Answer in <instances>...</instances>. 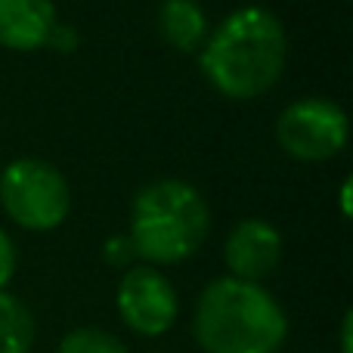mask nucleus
I'll list each match as a JSON object with an SVG mask.
<instances>
[{
	"instance_id": "nucleus-9",
	"label": "nucleus",
	"mask_w": 353,
	"mask_h": 353,
	"mask_svg": "<svg viewBox=\"0 0 353 353\" xmlns=\"http://www.w3.org/2000/svg\"><path fill=\"white\" fill-rule=\"evenodd\" d=\"M161 34L180 50H192L205 37V12L195 0H165L159 12Z\"/></svg>"
},
{
	"instance_id": "nucleus-3",
	"label": "nucleus",
	"mask_w": 353,
	"mask_h": 353,
	"mask_svg": "<svg viewBox=\"0 0 353 353\" xmlns=\"http://www.w3.org/2000/svg\"><path fill=\"white\" fill-rule=\"evenodd\" d=\"M208 236V205L183 180L149 183L134 201L130 245L140 257L174 263L189 257Z\"/></svg>"
},
{
	"instance_id": "nucleus-13",
	"label": "nucleus",
	"mask_w": 353,
	"mask_h": 353,
	"mask_svg": "<svg viewBox=\"0 0 353 353\" xmlns=\"http://www.w3.org/2000/svg\"><path fill=\"white\" fill-rule=\"evenodd\" d=\"M130 254H137L134 251V245H130V239H112L109 245H105V257H109L112 263H128L130 261Z\"/></svg>"
},
{
	"instance_id": "nucleus-2",
	"label": "nucleus",
	"mask_w": 353,
	"mask_h": 353,
	"mask_svg": "<svg viewBox=\"0 0 353 353\" xmlns=\"http://www.w3.org/2000/svg\"><path fill=\"white\" fill-rule=\"evenodd\" d=\"M285 332L273 294L236 276L211 282L195 310V338L208 353H276Z\"/></svg>"
},
{
	"instance_id": "nucleus-1",
	"label": "nucleus",
	"mask_w": 353,
	"mask_h": 353,
	"mask_svg": "<svg viewBox=\"0 0 353 353\" xmlns=\"http://www.w3.org/2000/svg\"><path fill=\"white\" fill-rule=\"evenodd\" d=\"M285 65V31L261 6L236 10L211 34L201 68L220 93L236 99L261 97L279 81Z\"/></svg>"
},
{
	"instance_id": "nucleus-15",
	"label": "nucleus",
	"mask_w": 353,
	"mask_h": 353,
	"mask_svg": "<svg viewBox=\"0 0 353 353\" xmlns=\"http://www.w3.org/2000/svg\"><path fill=\"white\" fill-rule=\"evenodd\" d=\"M341 201H344V214H350V180L344 183V189H341Z\"/></svg>"
},
{
	"instance_id": "nucleus-10",
	"label": "nucleus",
	"mask_w": 353,
	"mask_h": 353,
	"mask_svg": "<svg viewBox=\"0 0 353 353\" xmlns=\"http://www.w3.org/2000/svg\"><path fill=\"white\" fill-rule=\"evenodd\" d=\"M34 338L31 313L12 294L0 292V353H28Z\"/></svg>"
},
{
	"instance_id": "nucleus-4",
	"label": "nucleus",
	"mask_w": 353,
	"mask_h": 353,
	"mask_svg": "<svg viewBox=\"0 0 353 353\" xmlns=\"http://www.w3.org/2000/svg\"><path fill=\"white\" fill-rule=\"evenodd\" d=\"M0 199L16 223L28 230H50L62 223L72 205L65 176L37 159H19L0 176Z\"/></svg>"
},
{
	"instance_id": "nucleus-8",
	"label": "nucleus",
	"mask_w": 353,
	"mask_h": 353,
	"mask_svg": "<svg viewBox=\"0 0 353 353\" xmlns=\"http://www.w3.org/2000/svg\"><path fill=\"white\" fill-rule=\"evenodd\" d=\"M56 10L50 0H0V43L12 50H34L50 41Z\"/></svg>"
},
{
	"instance_id": "nucleus-11",
	"label": "nucleus",
	"mask_w": 353,
	"mask_h": 353,
	"mask_svg": "<svg viewBox=\"0 0 353 353\" xmlns=\"http://www.w3.org/2000/svg\"><path fill=\"white\" fill-rule=\"evenodd\" d=\"M59 353H128L124 344L115 335L99 329H78L72 335H65V341L59 344Z\"/></svg>"
},
{
	"instance_id": "nucleus-5",
	"label": "nucleus",
	"mask_w": 353,
	"mask_h": 353,
	"mask_svg": "<svg viewBox=\"0 0 353 353\" xmlns=\"http://www.w3.org/2000/svg\"><path fill=\"white\" fill-rule=\"evenodd\" d=\"M276 137H279L282 149L292 152L294 159L323 161L341 152L347 143V115L341 112V105L329 103V99H298L282 112Z\"/></svg>"
},
{
	"instance_id": "nucleus-6",
	"label": "nucleus",
	"mask_w": 353,
	"mask_h": 353,
	"mask_svg": "<svg viewBox=\"0 0 353 353\" xmlns=\"http://www.w3.org/2000/svg\"><path fill=\"white\" fill-rule=\"evenodd\" d=\"M118 310L130 329L143 335H161L176 316L174 285L152 267H134L118 288Z\"/></svg>"
},
{
	"instance_id": "nucleus-12",
	"label": "nucleus",
	"mask_w": 353,
	"mask_h": 353,
	"mask_svg": "<svg viewBox=\"0 0 353 353\" xmlns=\"http://www.w3.org/2000/svg\"><path fill=\"white\" fill-rule=\"evenodd\" d=\"M12 270H16V248H12V239L0 230V288L12 279Z\"/></svg>"
},
{
	"instance_id": "nucleus-14",
	"label": "nucleus",
	"mask_w": 353,
	"mask_h": 353,
	"mask_svg": "<svg viewBox=\"0 0 353 353\" xmlns=\"http://www.w3.org/2000/svg\"><path fill=\"white\" fill-rule=\"evenodd\" d=\"M350 323H353V319L347 313V316H344V329H341V347H344V353H353L350 350Z\"/></svg>"
},
{
	"instance_id": "nucleus-7",
	"label": "nucleus",
	"mask_w": 353,
	"mask_h": 353,
	"mask_svg": "<svg viewBox=\"0 0 353 353\" xmlns=\"http://www.w3.org/2000/svg\"><path fill=\"white\" fill-rule=\"evenodd\" d=\"M226 263L236 273V279L257 282L263 276H270L279 267L282 257V236L276 226H270L267 220H242L226 239Z\"/></svg>"
}]
</instances>
